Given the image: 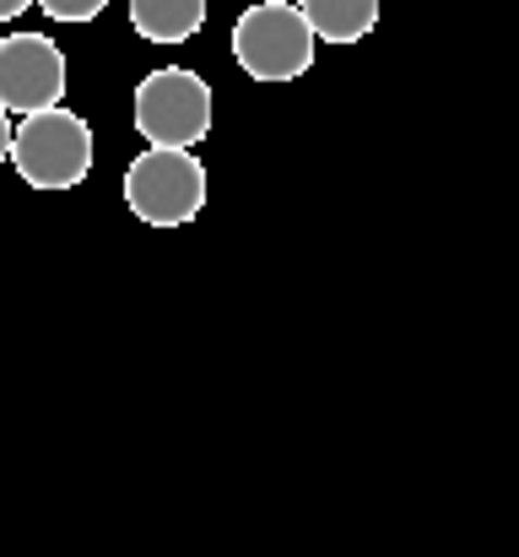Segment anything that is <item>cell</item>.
Masks as SVG:
<instances>
[{"label":"cell","instance_id":"1","mask_svg":"<svg viewBox=\"0 0 519 557\" xmlns=\"http://www.w3.org/2000/svg\"><path fill=\"white\" fill-rule=\"evenodd\" d=\"M11 163L33 189H71L92 169V131L71 109H38L11 131Z\"/></svg>","mask_w":519,"mask_h":557},{"label":"cell","instance_id":"2","mask_svg":"<svg viewBox=\"0 0 519 557\" xmlns=\"http://www.w3.org/2000/svg\"><path fill=\"white\" fill-rule=\"evenodd\" d=\"M233 54L255 82H293L314 65V33L293 0H260L233 22Z\"/></svg>","mask_w":519,"mask_h":557},{"label":"cell","instance_id":"3","mask_svg":"<svg viewBox=\"0 0 519 557\" xmlns=\"http://www.w3.org/2000/svg\"><path fill=\"white\" fill-rule=\"evenodd\" d=\"M125 200L152 227H184L206 206V169L184 147H147L125 169Z\"/></svg>","mask_w":519,"mask_h":557},{"label":"cell","instance_id":"4","mask_svg":"<svg viewBox=\"0 0 519 557\" xmlns=\"http://www.w3.org/2000/svg\"><path fill=\"white\" fill-rule=\"evenodd\" d=\"M136 131L147 136V147H195L211 136V87L184 71H152L141 87H136Z\"/></svg>","mask_w":519,"mask_h":557},{"label":"cell","instance_id":"5","mask_svg":"<svg viewBox=\"0 0 519 557\" xmlns=\"http://www.w3.org/2000/svg\"><path fill=\"white\" fill-rule=\"evenodd\" d=\"M65 98V54L44 33L0 38V109L5 114H38Z\"/></svg>","mask_w":519,"mask_h":557},{"label":"cell","instance_id":"6","mask_svg":"<svg viewBox=\"0 0 519 557\" xmlns=\"http://www.w3.org/2000/svg\"><path fill=\"white\" fill-rule=\"evenodd\" d=\"M206 22V0H131V27L147 44H184Z\"/></svg>","mask_w":519,"mask_h":557},{"label":"cell","instance_id":"7","mask_svg":"<svg viewBox=\"0 0 519 557\" xmlns=\"http://www.w3.org/2000/svg\"><path fill=\"white\" fill-rule=\"evenodd\" d=\"M314 38L325 44H357L379 22V0H293Z\"/></svg>","mask_w":519,"mask_h":557},{"label":"cell","instance_id":"8","mask_svg":"<svg viewBox=\"0 0 519 557\" xmlns=\"http://www.w3.org/2000/svg\"><path fill=\"white\" fill-rule=\"evenodd\" d=\"M38 5H44L54 22H92L109 0H38Z\"/></svg>","mask_w":519,"mask_h":557},{"label":"cell","instance_id":"9","mask_svg":"<svg viewBox=\"0 0 519 557\" xmlns=\"http://www.w3.org/2000/svg\"><path fill=\"white\" fill-rule=\"evenodd\" d=\"M11 131H16V125H11V120H5V109H0V163L11 158Z\"/></svg>","mask_w":519,"mask_h":557},{"label":"cell","instance_id":"10","mask_svg":"<svg viewBox=\"0 0 519 557\" xmlns=\"http://www.w3.org/2000/svg\"><path fill=\"white\" fill-rule=\"evenodd\" d=\"M27 5H38V0H0V22H11V16H22Z\"/></svg>","mask_w":519,"mask_h":557}]
</instances>
